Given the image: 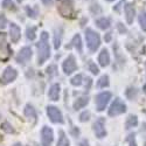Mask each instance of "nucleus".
<instances>
[{"label": "nucleus", "instance_id": "f257e3e1", "mask_svg": "<svg viewBox=\"0 0 146 146\" xmlns=\"http://www.w3.org/2000/svg\"><path fill=\"white\" fill-rule=\"evenodd\" d=\"M48 40H49L48 33L42 32L40 35V41L36 44V47H38V63L39 64H43L50 56V48H49Z\"/></svg>", "mask_w": 146, "mask_h": 146}, {"label": "nucleus", "instance_id": "f03ea898", "mask_svg": "<svg viewBox=\"0 0 146 146\" xmlns=\"http://www.w3.org/2000/svg\"><path fill=\"white\" fill-rule=\"evenodd\" d=\"M86 41H87V46H88L90 52H96L101 46L100 35L95 31H92L91 28L86 29Z\"/></svg>", "mask_w": 146, "mask_h": 146}, {"label": "nucleus", "instance_id": "7ed1b4c3", "mask_svg": "<svg viewBox=\"0 0 146 146\" xmlns=\"http://www.w3.org/2000/svg\"><path fill=\"white\" fill-rule=\"evenodd\" d=\"M57 9L60 14L64 18H71L74 15V4H72L71 0H62Z\"/></svg>", "mask_w": 146, "mask_h": 146}, {"label": "nucleus", "instance_id": "20e7f679", "mask_svg": "<svg viewBox=\"0 0 146 146\" xmlns=\"http://www.w3.org/2000/svg\"><path fill=\"white\" fill-rule=\"evenodd\" d=\"M126 111V105L125 103L121 101L120 98H116L113 101V103L111 104L110 109H109V116L111 117H115V116H118V115H121Z\"/></svg>", "mask_w": 146, "mask_h": 146}, {"label": "nucleus", "instance_id": "39448f33", "mask_svg": "<svg viewBox=\"0 0 146 146\" xmlns=\"http://www.w3.org/2000/svg\"><path fill=\"white\" fill-rule=\"evenodd\" d=\"M111 92L105 91V92H101L100 95L96 96V106H97V110L98 111H103L105 106L108 105L109 101L111 100Z\"/></svg>", "mask_w": 146, "mask_h": 146}, {"label": "nucleus", "instance_id": "423d86ee", "mask_svg": "<svg viewBox=\"0 0 146 146\" xmlns=\"http://www.w3.org/2000/svg\"><path fill=\"white\" fill-rule=\"evenodd\" d=\"M47 115L53 123H60V124L63 123V116L56 106L54 105L47 106Z\"/></svg>", "mask_w": 146, "mask_h": 146}, {"label": "nucleus", "instance_id": "0eeeda50", "mask_svg": "<svg viewBox=\"0 0 146 146\" xmlns=\"http://www.w3.org/2000/svg\"><path fill=\"white\" fill-rule=\"evenodd\" d=\"M94 132L97 138H104L106 136V131H105V119L103 117H100L94 123Z\"/></svg>", "mask_w": 146, "mask_h": 146}, {"label": "nucleus", "instance_id": "6e6552de", "mask_svg": "<svg viewBox=\"0 0 146 146\" xmlns=\"http://www.w3.org/2000/svg\"><path fill=\"white\" fill-rule=\"evenodd\" d=\"M62 68H63L64 74H67V75H70V74H72L74 71H76L77 64H76L75 56H74V55H69V56L64 60Z\"/></svg>", "mask_w": 146, "mask_h": 146}, {"label": "nucleus", "instance_id": "1a4fd4ad", "mask_svg": "<svg viewBox=\"0 0 146 146\" xmlns=\"http://www.w3.org/2000/svg\"><path fill=\"white\" fill-rule=\"evenodd\" d=\"M54 139V133L53 130L48 126H43L41 131V141L42 146H50Z\"/></svg>", "mask_w": 146, "mask_h": 146}, {"label": "nucleus", "instance_id": "9d476101", "mask_svg": "<svg viewBox=\"0 0 146 146\" xmlns=\"http://www.w3.org/2000/svg\"><path fill=\"white\" fill-rule=\"evenodd\" d=\"M31 58H32V49L29 47H23L22 49L19 52V54L17 55V57H15L17 62L20 63V64H23V63L28 62Z\"/></svg>", "mask_w": 146, "mask_h": 146}, {"label": "nucleus", "instance_id": "9b49d317", "mask_svg": "<svg viewBox=\"0 0 146 146\" xmlns=\"http://www.w3.org/2000/svg\"><path fill=\"white\" fill-rule=\"evenodd\" d=\"M18 76V72L14 68H12V67H7L4 71V74L1 76V82L7 84V83H11V82H13Z\"/></svg>", "mask_w": 146, "mask_h": 146}, {"label": "nucleus", "instance_id": "f8f14e48", "mask_svg": "<svg viewBox=\"0 0 146 146\" xmlns=\"http://www.w3.org/2000/svg\"><path fill=\"white\" fill-rule=\"evenodd\" d=\"M9 55V49L6 43V38L4 33H0V58H7Z\"/></svg>", "mask_w": 146, "mask_h": 146}, {"label": "nucleus", "instance_id": "ddd939ff", "mask_svg": "<svg viewBox=\"0 0 146 146\" xmlns=\"http://www.w3.org/2000/svg\"><path fill=\"white\" fill-rule=\"evenodd\" d=\"M9 36H11V40L13 43H17L20 40L21 31H20L19 26L15 25V23H11L9 25Z\"/></svg>", "mask_w": 146, "mask_h": 146}, {"label": "nucleus", "instance_id": "4468645a", "mask_svg": "<svg viewBox=\"0 0 146 146\" xmlns=\"http://www.w3.org/2000/svg\"><path fill=\"white\" fill-rule=\"evenodd\" d=\"M125 18H126V21L129 25L133 22V19H135V15H136V9H135V6L133 4H126L125 5Z\"/></svg>", "mask_w": 146, "mask_h": 146}, {"label": "nucleus", "instance_id": "2eb2a0df", "mask_svg": "<svg viewBox=\"0 0 146 146\" xmlns=\"http://www.w3.org/2000/svg\"><path fill=\"white\" fill-rule=\"evenodd\" d=\"M60 91H61L60 84H57V83L53 84V86L49 88V91H48V97H49V100L58 101V98H60Z\"/></svg>", "mask_w": 146, "mask_h": 146}, {"label": "nucleus", "instance_id": "dca6fc26", "mask_svg": "<svg viewBox=\"0 0 146 146\" xmlns=\"http://www.w3.org/2000/svg\"><path fill=\"white\" fill-rule=\"evenodd\" d=\"M98 62L102 67H106L110 63V55H109V52L105 49H102V52L100 53V56H98Z\"/></svg>", "mask_w": 146, "mask_h": 146}, {"label": "nucleus", "instance_id": "f3484780", "mask_svg": "<svg viewBox=\"0 0 146 146\" xmlns=\"http://www.w3.org/2000/svg\"><path fill=\"white\" fill-rule=\"evenodd\" d=\"M70 48V47H75L76 49H77V52L80 53V54H82V52H83V47H82V40H81V36H80V34H76L74 38H72V40H71V44L70 46H67V48Z\"/></svg>", "mask_w": 146, "mask_h": 146}, {"label": "nucleus", "instance_id": "a211bd4d", "mask_svg": "<svg viewBox=\"0 0 146 146\" xmlns=\"http://www.w3.org/2000/svg\"><path fill=\"white\" fill-rule=\"evenodd\" d=\"M96 25H97V27H98V28L105 31V29H108L109 27H110L111 21H110V19H109V18H100V19L96 20Z\"/></svg>", "mask_w": 146, "mask_h": 146}, {"label": "nucleus", "instance_id": "6ab92c4d", "mask_svg": "<svg viewBox=\"0 0 146 146\" xmlns=\"http://www.w3.org/2000/svg\"><path fill=\"white\" fill-rule=\"evenodd\" d=\"M25 116L29 120H33V121H35V119H36V111L31 104H27L25 106Z\"/></svg>", "mask_w": 146, "mask_h": 146}, {"label": "nucleus", "instance_id": "aec40b11", "mask_svg": "<svg viewBox=\"0 0 146 146\" xmlns=\"http://www.w3.org/2000/svg\"><path fill=\"white\" fill-rule=\"evenodd\" d=\"M88 103H89L88 97H80V98H77L75 101V103H74V109H75V110H80V109L86 106Z\"/></svg>", "mask_w": 146, "mask_h": 146}, {"label": "nucleus", "instance_id": "412c9836", "mask_svg": "<svg viewBox=\"0 0 146 146\" xmlns=\"http://www.w3.org/2000/svg\"><path fill=\"white\" fill-rule=\"evenodd\" d=\"M62 28H58L55 31V35H54V47L55 49H58L61 46V41H62Z\"/></svg>", "mask_w": 146, "mask_h": 146}, {"label": "nucleus", "instance_id": "4be33fe9", "mask_svg": "<svg viewBox=\"0 0 146 146\" xmlns=\"http://www.w3.org/2000/svg\"><path fill=\"white\" fill-rule=\"evenodd\" d=\"M138 125V118L137 116H129L127 119H126V123H125V127L129 130V129H132V127H136Z\"/></svg>", "mask_w": 146, "mask_h": 146}, {"label": "nucleus", "instance_id": "5701e85b", "mask_svg": "<svg viewBox=\"0 0 146 146\" xmlns=\"http://www.w3.org/2000/svg\"><path fill=\"white\" fill-rule=\"evenodd\" d=\"M69 145H70V143L66 136V133L63 131H60V137H58V141H57L56 146H69Z\"/></svg>", "mask_w": 146, "mask_h": 146}, {"label": "nucleus", "instance_id": "b1692460", "mask_svg": "<svg viewBox=\"0 0 146 146\" xmlns=\"http://www.w3.org/2000/svg\"><path fill=\"white\" fill-rule=\"evenodd\" d=\"M36 27L34 26H31V27H27V31H26V35H27V39L33 41L35 39V36H36Z\"/></svg>", "mask_w": 146, "mask_h": 146}, {"label": "nucleus", "instance_id": "393cba45", "mask_svg": "<svg viewBox=\"0 0 146 146\" xmlns=\"http://www.w3.org/2000/svg\"><path fill=\"white\" fill-rule=\"evenodd\" d=\"M108 86H109V76L108 75H103L98 80V82H97V87L98 88H105Z\"/></svg>", "mask_w": 146, "mask_h": 146}, {"label": "nucleus", "instance_id": "a878e982", "mask_svg": "<svg viewBox=\"0 0 146 146\" xmlns=\"http://www.w3.org/2000/svg\"><path fill=\"white\" fill-rule=\"evenodd\" d=\"M138 19H139V25H140L141 29L146 32V12H141Z\"/></svg>", "mask_w": 146, "mask_h": 146}, {"label": "nucleus", "instance_id": "bb28decb", "mask_svg": "<svg viewBox=\"0 0 146 146\" xmlns=\"http://www.w3.org/2000/svg\"><path fill=\"white\" fill-rule=\"evenodd\" d=\"M82 80H83V76H82L81 74H78V75L74 76V77L70 80V83L72 84V86L78 87V86H81V84H82Z\"/></svg>", "mask_w": 146, "mask_h": 146}, {"label": "nucleus", "instance_id": "cd10ccee", "mask_svg": "<svg viewBox=\"0 0 146 146\" xmlns=\"http://www.w3.org/2000/svg\"><path fill=\"white\" fill-rule=\"evenodd\" d=\"M88 68H89V70L92 72L94 75H97L100 72V69H98V67H97L92 61H89V63H88Z\"/></svg>", "mask_w": 146, "mask_h": 146}, {"label": "nucleus", "instance_id": "c85d7f7f", "mask_svg": "<svg viewBox=\"0 0 146 146\" xmlns=\"http://www.w3.org/2000/svg\"><path fill=\"white\" fill-rule=\"evenodd\" d=\"M89 118H90V112L89 111H84V112H82L80 115V121H82V123L89 120Z\"/></svg>", "mask_w": 146, "mask_h": 146}, {"label": "nucleus", "instance_id": "c756f323", "mask_svg": "<svg viewBox=\"0 0 146 146\" xmlns=\"http://www.w3.org/2000/svg\"><path fill=\"white\" fill-rule=\"evenodd\" d=\"M7 25V18L4 14H0V29L5 28Z\"/></svg>", "mask_w": 146, "mask_h": 146}, {"label": "nucleus", "instance_id": "7c9ffc66", "mask_svg": "<svg viewBox=\"0 0 146 146\" xmlns=\"http://www.w3.org/2000/svg\"><path fill=\"white\" fill-rule=\"evenodd\" d=\"M55 71H56V66H49L47 68V74L49 76L55 75Z\"/></svg>", "mask_w": 146, "mask_h": 146}, {"label": "nucleus", "instance_id": "2f4dec72", "mask_svg": "<svg viewBox=\"0 0 146 146\" xmlns=\"http://www.w3.org/2000/svg\"><path fill=\"white\" fill-rule=\"evenodd\" d=\"M1 127H3V130L6 131V132H13V129L11 127V125H9L8 123H4V124L1 125Z\"/></svg>", "mask_w": 146, "mask_h": 146}, {"label": "nucleus", "instance_id": "473e14b6", "mask_svg": "<svg viewBox=\"0 0 146 146\" xmlns=\"http://www.w3.org/2000/svg\"><path fill=\"white\" fill-rule=\"evenodd\" d=\"M26 11H27V13H28V17H32V18H35V17H36V14L33 12V9H32V8L26 7Z\"/></svg>", "mask_w": 146, "mask_h": 146}, {"label": "nucleus", "instance_id": "72a5a7b5", "mask_svg": "<svg viewBox=\"0 0 146 146\" xmlns=\"http://www.w3.org/2000/svg\"><path fill=\"white\" fill-rule=\"evenodd\" d=\"M117 27H118V29H119V32H120V33H123V34H124V33H126V28H125V27H123V25H121L120 22L117 25Z\"/></svg>", "mask_w": 146, "mask_h": 146}, {"label": "nucleus", "instance_id": "f704fd0d", "mask_svg": "<svg viewBox=\"0 0 146 146\" xmlns=\"http://www.w3.org/2000/svg\"><path fill=\"white\" fill-rule=\"evenodd\" d=\"M111 34H112V33H108V34L105 35V38H104V39H105L106 42H110V41H111Z\"/></svg>", "mask_w": 146, "mask_h": 146}, {"label": "nucleus", "instance_id": "c9c22d12", "mask_svg": "<svg viewBox=\"0 0 146 146\" xmlns=\"http://www.w3.org/2000/svg\"><path fill=\"white\" fill-rule=\"evenodd\" d=\"M11 3H12L11 0H4V3H3V6H4V7H8Z\"/></svg>", "mask_w": 146, "mask_h": 146}, {"label": "nucleus", "instance_id": "e433bc0d", "mask_svg": "<svg viewBox=\"0 0 146 146\" xmlns=\"http://www.w3.org/2000/svg\"><path fill=\"white\" fill-rule=\"evenodd\" d=\"M80 146H89V144H88V141H87V140H83V141L80 144Z\"/></svg>", "mask_w": 146, "mask_h": 146}, {"label": "nucleus", "instance_id": "4c0bfd02", "mask_svg": "<svg viewBox=\"0 0 146 146\" xmlns=\"http://www.w3.org/2000/svg\"><path fill=\"white\" fill-rule=\"evenodd\" d=\"M42 1H43V4H46V5H48V4H50V3L53 1V0H42Z\"/></svg>", "mask_w": 146, "mask_h": 146}, {"label": "nucleus", "instance_id": "58836bf2", "mask_svg": "<svg viewBox=\"0 0 146 146\" xmlns=\"http://www.w3.org/2000/svg\"><path fill=\"white\" fill-rule=\"evenodd\" d=\"M13 146H22V145H21V144H20V143H17V144H14V145H13Z\"/></svg>", "mask_w": 146, "mask_h": 146}, {"label": "nucleus", "instance_id": "ea45409f", "mask_svg": "<svg viewBox=\"0 0 146 146\" xmlns=\"http://www.w3.org/2000/svg\"><path fill=\"white\" fill-rule=\"evenodd\" d=\"M144 91L146 92V84H145V86H144Z\"/></svg>", "mask_w": 146, "mask_h": 146}, {"label": "nucleus", "instance_id": "a19ab883", "mask_svg": "<svg viewBox=\"0 0 146 146\" xmlns=\"http://www.w3.org/2000/svg\"><path fill=\"white\" fill-rule=\"evenodd\" d=\"M108 1H113V0H108Z\"/></svg>", "mask_w": 146, "mask_h": 146}]
</instances>
